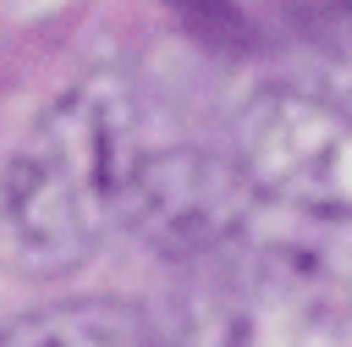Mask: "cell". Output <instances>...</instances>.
Segmentation results:
<instances>
[{
    "mask_svg": "<svg viewBox=\"0 0 352 347\" xmlns=\"http://www.w3.org/2000/svg\"><path fill=\"white\" fill-rule=\"evenodd\" d=\"M132 132V99L110 77L66 88L22 132L6 165V242L28 275L77 270L121 220L132 165L143 160Z\"/></svg>",
    "mask_w": 352,
    "mask_h": 347,
    "instance_id": "1",
    "label": "cell"
},
{
    "mask_svg": "<svg viewBox=\"0 0 352 347\" xmlns=\"http://www.w3.org/2000/svg\"><path fill=\"white\" fill-rule=\"evenodd\" d=\"M258 198L264 193L253 187L236 154L176 143V149H148L132 165L121 226L148 253L204 270V264H220L242 242Z\"/></svg>",
    "mask_w": 352,
    "mask_h": 347,
    "instance_id": "2",
    "label": "cell"
},
{
    "mask_svg": "<svg viewBox=\"0 0 352 347\" xmlns=\"http://www.w3.org/2000/svg\"><path fill=\"white\" fill-rule=\"evenodd\" d=\"M236 160L264 198L352 226V116L297 83L258 88L236 116Z\"/></svg>",
    "mask_w": 352,
    "mask_h": 347,
    "instance_id": "3",
    "label": "cell"
},
{
    "mask_svg": "<svg viewBox=\"0 0 352 347\" xmlns=\"http://www.w3.org/2000/svg\"><path fill=\"white\" fill-rule=\"evenodd\" d=\"M286 55H292L297 88H308L352 116V0L292 11L286 17Z\"/></svg>",
    "mask_w": 352,
    "mask_h": 347,
    "instance_id": "4",
    "label": "cell"
},
{
    "mask_svg": "<svg viewBox=\"0 0 352 347\" xmlns=\"http://www.w3.org/2000/svg\"><path fill=\"white\" fill-rule=\"evenodd\" d=\"M148 347H248V297L242 281L220 264L192 270L182 297L170 303L165 325H154Z\"/></svg>",
    "mask_w": 352,
    "mask_h": 347,
    "instance_id": "5",
    "label": "cell"
},
{
    "mask_svg": "<svg viewBox=\"0 0 352 347\" xmlns=\"http://www.w3.org/2000/svg\"><path fill=\"white\" fill-rule=\"evenodd\" d=\"M154 325L110 297H77L38 314H22L0 347H148Z\"/></svg>",
    "mask_w": 352,
    "mask_h": 347,
    "instance_id": "6",
    "label": "cell"
}]
</instances>
